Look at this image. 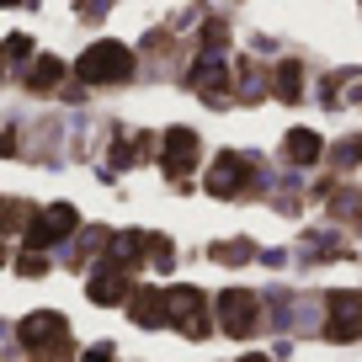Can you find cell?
Instances as JSON below:
<instances>
[{"label":"cell","mask_w":362,"mask_h":362,"mask_svg":"<svg viewBox=\"0 0 362 362\" xmlns=\"http://www.w3.org/2000/svg\"><path fill=\"white\" fill-rule=\"evenodd\" d=\"M75 75L86 80V86H117V80L134 75V54H128L123 43H96V48H86V54H80Z\"/></svg>","instance_id":"1"},{"label":"cell","mask_w":362,"mask_h":362,"mask_svg":"<svg viewBox=\"0 0 362 362\" xmlns=\"http://www.w3.org/2000/svg\"><path fill=\"white\" fill-rule=\"evenodd\" d=\"M165 320H176L187 336H208V315H203V293L197 288H170L165 293Z\"/></svg>","instance_id":"2"},{"label":"cell","mask_w":362,"mask_h":362,"mask_svg":"<svg viewBox=\"0 0 362 362\" xmlns=\"http://www.w3.org/2000/svg\"><path fill=\"white\" fill-rule=\"evenodd\" d=\"M75 224H80V214L69 203H54L43 218H37L33 229H27V250H43V245H54V240H64V235H75Z\"/></svg>","instance_id":"3"},{"label":"cell","mask_w":362,"mask_h":362,"mask_svg":"<svg viewBox=\"0 0 362 362\" xmlns=\"http://www.w3.org/2000/svg\"><path fill=\"white\" fill-rule=\"evenodd\" d=\"M325 336H330V341H357V336H362V298H357V293H336V298H330Z\"/></svg>","instance_id":"4"},{"label":"cell","mask_w":362,"mask_h":362,"mask_svg":"<svg viewBox=\"0 0 362 362\" xmlns=\"http://www.w3.org/2000/svg\"><path fill=\"white\" fill-rule=\"evenodd\" d=\"M192 160H197V139L187 134V128H170L165 144H160V165H165L170 176H187V170H192Z\"/></svg>","instance_id":"5"},{"label":"cell","mask_w":362,"mask_h":362,"mask_svg":"<svg viewBox=\"0 0 362 362\" xmlns=\"http://www.w3.org/2000/svg\"><path fill=\"white\" fill-rule=\"evenodd\" d=\"M224 330L235 341H245L250 330H256V298L240 293V288H235V293H224Z\"/></svg>","instance_id":"6"},{"label":"cell","mask_w":362,"mask_h":362,"mask_svg":"<svg viewBox=\"0 0 362 362\" xmlns=\"http://www.w3.org/2000/svg\"><path fill=\"white\" fill-rule=\"evenodd\" d=\"M22 341H27L33 351L64 346V320H59V315H33V320H22Z\"/></svg>","instance_id":"7"},{"label":"cell","mask_w":362,"mask_h":362,"mask_svg":"<svg viewBox=\"0 0 362 362\" xmlns=\"http://www.w3.org/2000/svg\"><path fill=\"white\" fill-rule=\"evenodd\" d=\"M240 170L250 176V160L245 155H218V165H214V176H208V192H218V197H229L240 187Z\"/></svg>","instance_id":"8"},{"label":"cell","mask_w":362,"mask_h":362,"mask_svg":"<svg viewBox=\"0 0 362 362\" xmlns=\"http://www.w3.org/2000/svg\"><path fill=\"white\" fill-rule=\"evenodd\" d=\"M90 298H96V304H123L128 298V272L112 261L102 277H90Z\"/></svg>","instance_id":"9"},{"label":"cell","mask_w":362,"mask_h":362,"mask_svg":"<svg viewBox=\"0 0 362 362\" xmlns=\"http://www.w3.org/2000/svg\"><path fill=\"white\" fill-rule=\"evenodd\" d=\"M59 80H64V64H59V59H48V54L27 69V90H37V96H43V90H54Z\"/></svg>","instance_id":"10"},{"label":"cell","mask_w":362,"mask_h":362,"mask_svg":"<svg viewBox=\"0 0 362 362\" xmlns=\"http://www.w3.org/2000/svg\"><path fill=\"white\" fill-rule=\"evenodd\" d=\"M288 160H298V165H309V160H320V134H309V128H293L283 144Z\"/></svg>","instance_id":"11"},{"label":"cell","mask_w":362,"mask_h":362,"mask_svg":"<svg viewBox=\"0 0 362 362\" xmlns=\"http://www.w3.org/2000/svg\"><path fill=\"white\" fill-rule=\"evenodd\" d=\"M128 315H134L139 325H160V320H165V298L149 293V288H139V293H134V309H128Z\"/></svg>","instance_id":"12"},{"label":"cell","mask_w":362,"mask_h":362,"mask_svg":"<svg viewBox=\"0 0 362 362\" xmlns=\"http://www.w3.org/2000/svg\"><path fill=\"white\" fill-rule=\"evenodd\" d=\"M192 86H197V90H208V96H218V90H224L229 80H224V69H218V64H203V59H197V69H192Z\"/></svg>","instance_id":"13"},{"label":"cell","mask_w":362,"mask_h":362,"mask_svg":"<svg viewBox=\"0 0 362 362\" xmlns=\"http://www.w3.org/2000/svg\"><path fill=\"white\" fill-rule=\"evenodd\" d=\"M277 96L298 102V64H283V69H277Z\"/></svg>","instance_id":"14"},{"label":"cell","mask_w":362,"mask_h":362,"mask_svg":"<svg viewBox=\"0 0 362 362\" xmlns=\"http://www.w3.org/2000/svg\"><path fill=\"white\" fill-rule=\"evenodd\" d=\"M16 149V139H6V128H0V155H11Z\"/></svg>","instance_id":"15"},{"label":"cell","mask_w":362,"mask_h":362,"mask_svg":"<svg viewBox=\"0 0 362 362\" xmlns=\"http://www.w3.org/2000/svg\"><path fill=\"white\" fill-rule=\"evenodd\" d=\"M0 6H27V0H0Z\"/></svg>","instance_id":"16"},{"label":"cell","mask_w":362,"mask_h":362,"mask_svg":"<svg viewBox=\"0 0 362 362\" xmlns=\"http://www.w3.org/2000/svg\"><path fill=\"white\" fill-rule=\"evenodd\" d=\"M245 362H267V357H245Z\"/></svg>","instance_id":"17"},{"label":"cell","mask_w":362,"mask_h":362,"mask_svg":"<svg viewBox=\"0 0 362 362\" xmlns=\"http://www.w3.org/2000/svg\"><path fill=\"white\" fill-rule=\"evenodd\" d=\"M0 261H6V250H0Z\"/></svg>","instance_id":"18"}]
</instances>
